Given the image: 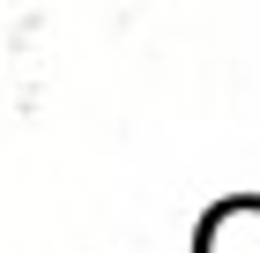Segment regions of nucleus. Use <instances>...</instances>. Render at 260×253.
Listing matches in <instances>:
<instances>
[{
	"label": "nucleus",
	"mask_w": 260,
	"mask_h": 253,
	"mask_svg": "<svg viewBox=\"0 0 260 253\" xmlns=\"http://www.w3.org/2000/svg\"><path fill=\"white\" fill-rule=\"evenodd\" d=\"M193 253H260V194L216 201L193 231Z\"/></svg>",
	"instance_id": "nucleus-1"
}]
</instances>
